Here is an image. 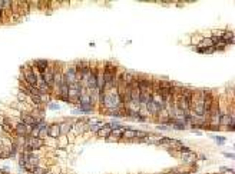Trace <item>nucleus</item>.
Returning <instances> with one entry per match:
<instances>
[{
  "mask_svg": "<svg viewBox=\"0 0 235 174\" xmlns=\"http://www.w3.org/2000/svg\"><path fill=\"white\" fill-rule=\"evenodd\" d=\"M147 108L148 111L151 113H156L159 111L161 107L160 105L158 103L153 102L152 101H150L147 104Z\"/></svg>",
  "mask_w": 235,
  "mask_h": 174,
  "instance_id": "nucleus-1",
  "label": "nucleus"
},
{
  "mask_svg": "<svg viewBox=\"0 0 235 174\" xmlns=\"http://www.w3.org/2000/svg\"><path fill=\"white\" fill-rule=\"evenodd\" d=\"M220 123L224 125L230 126L233 123V119L229 115H222L220 117Z\"/></svg>",
  "mask_w": 235,
  "mask_h": 174,
  "instance_id": "nucleus-2",
  "label": "nucleus"
},
{
  "mask_svg": "<svg viewBox=\"0 0 235 174\" xmlns=\"http://www.w3.org/2000/svg\"><path fill=\"white\" fill-rule=\"evenodd\" d=\"M26 80L28 82L31 84L32 86H34L37 83V77L34 73L30 72L28 73L26 77Z\"/></svg>",
  "mask_w": 235,
  "mask_h": 174,
  "instance_id": "nucleus-3",
  "label": "nucleus"
},
{
  "mask_svg": "<svg viewBox=\"0 0 235 174\" xmlns=\"http://www.w3.org/2000/svg\"><path fill=\"white\" fill-rule=\"evenodd\" d=\"M114 70L112 71L109 68H106L105 69L104 75L105 80L106 82H110V81L112 80L113 76L114 75Z\"/></svg>",
  "mask_w": 235,
  "mask_h": 174,
  "instance_id": "nucleus-4",
  "label": "nucleus"
},
{
  "mask_svg": "<svg viewBox=\"0 0 235 174\" xmlns=\"http://www.w3.org/2000/svg\"><path fill=\"white\" fill-rule=\"evenodd\" d=\"M47 66V62L46 60H40L37 62V66L38 68L39 71L41 73L44 72Z\"/></svg>",
  "mask_w": 235,
  "mask_h": 174,
  "instance_id": "nucleus-5",
  "label": "nucleus"
},
{
  "mask_svg": "<svg viewBox=\"0 0 235 174\" xmlns=\"http://www.w3.org/2000/svg\"><path fill=\"white\" fill-rule=\"evenodd\" d=\"M88 84L90 87H95L97 84V77L95 74H92L88 79Z\"/></svg>",
  "mask_w": 235,
  "mask_h": 174,
  "instance_id": "nucleus-6",
  "label": "nucleus"
},
{
  "mask_svg": "<svg viewBox=\"0 0 235 174\" xmlns=\"http://www.w3.org/2000/svg\"><path fill=\"white\" fill-rule=\"evenodd\" d=\"M43 79L45 81V82H46L47 83H51L53 82L54 77L52 74L47 73L46 75H44Z\"/></svg>",
  "mask_w": 235,
  "mask_h": 174,
  "instance_id": "nucleus-7",
  "label": "nucleus"
},
{
  "mask_svg": "<svg viewBox=\"0 0 235 174\" xmlns=\"http://www.w3.org/2000/svg\"><path fill=\"white\" fill-rule=\"evenodd\" d=\"M215 138L217 141V143H218V144L220 145L223 144L224 143V142L226 140V137H222V136H215L213 137Z\"/></svg>",
  "mask_w": 235,
  "mask_h": 174,
  "instance_id": "nucleus-8",
  "label": "nucleus"
},
{
  "mask_svg": "<svg viewBox=\"0 0 235 174\" xmlns=\"http://www.w3.org/2000/svg\"><path fill=\"white\" fill-rule=\"evenodd\" d=\"M174 128L175 130H183L185 129V127L183 125L178 123V124H176L174 125Z\"/></svg>",
  "mask_w": 235,
  "mask_h": 174,
  "instance_id": "nucleus-9",
  "label": "nucleus"
},
{
  "mask_svg": "<svg viewBox=\"0 0 235 174\" xmlns=\"http://www.w3.org/2000/svg\"><path fill=\"white\" fill-rule=\"evenodd\" d=\"M224 155L226 157L228 158H231L232 159H235V155L234 154H231V153H224Z\"/></svg>",
  "mask_w": 235,
  "mask_h": 174,
  "instance_id": "nucleus-10",
  "label": "nucleus"
},
{
  "mask_svg": "<svg viewBox=\"0 0 235 174\" xmlns=\"http://www.w3.org/2000/svg\"><path fill=\"white\" fill-rule=\"evenodd\" d=\"M33 100L34 102H36V103H38L40 102V97L38 95H35L33 97Z\"/></svg>",
  "mask_w": 235,
  "mask_h": 174,
  "instance_id": "nucleus-11",
  "label": "nucleus"
},
{
  "mask_svg": "<svg viewBox=\"0 0 235 174\" xmlns=\"http://www.w3.org/2000/svg\"><path fill=\"white\" fill-rule=\"evenodd\" d=\"M157 128H158V129L162 130H167V129H168L166 126H157Z\"/></svg>",
  "mask_w": 235,
  "mask_h": 174,
  "instance_id": "nucleus-12",
  "label": "nucleus"
},
{
  "mask_svg": "<svg viewBox=\"0 0 235 174\" xmlns=\"http://www.w3.org/2000/svg\"><path fill=\"white\" fill-rule=\"evenodd\" d=\"M1 11H0V16H1Z\"/></svg>",
  "mask_w": 235,
  "mask_h": 174,
  "instance_id": "nucleus-13",
  "label": "nucleus"
}]
</instances>
